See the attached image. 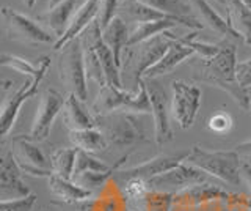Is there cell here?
I'll use <instances>...</instances> for the list:
<instances>
[{"instance_id":"6da1fadb","label":"cell","mask_w":251,"mask_h":211,"mask_svg":"<svg viewBox=\"0 0 251 211\" xmlns=\"http://www.w3.org/2000/svg\"><path fill=\"white\" fill-rule=\"evenodd\" d=\"M235 46L227 40L220 43V51L210 59H198L192 63L193 79L209 84L212 87L226 91L242 109H250V95L245 89H242L235 76Z\"/></svg>"},{"instance_id":"7a4b0ae2","label":"cell","mask_w":251,"mask_h":211,"mask_svg":"<svg viewBox=\"0 0 251 211\" xmlns=\"http://www.w3.org/2000/svg\"><path fill=\"white\" fill-rule=\"evenodd\" d=\"M185 162L201 169L207 175L222 180L229 186H239L242 181V161L240 154L234 150H215L195 145L190 148Z\"/></svg>"},{"instance_id":"3957f363","label":"cell","mask_w":251,"mask_h":211,"mask_svg":"<svg viewBox=\"0 0 251 211\" xmlns=\"http://www.w3.org/2000/svg\"><path fill=\"white\" fill-rule=\"evenodd\" d=\"M91 111L96 117L127 111L138 115L151 114V101L146 90L145 81H141L138 89L127 91L126 89L115 87V85H104L100 87L94 103L91 104Z\"/></svg>"},{"instance_id":"277c9868","label":"cell","mask_w":251,"mask_h":211,"mask_svg":"<svg viewBox=\"0 0 251 211\" xmlns=\"http://www.w3.org/2000/svg\"><path fill=\"white\" fill-rule=\"evenodd\" d=\"M96 126L104 132L108 145L116 148H130L146 144V132L138 114L120 111L96 117Z\"/></svg>"},{"instance_id":"5b68a950","label":"cell","mask_w":251,"mask_h":211,"mask_svg":"<svg viewBox=\"0 0 251 211\" xmlns=\"http://www.w3.org/2000/svg\"><path fill=\"white\" fill-rule=\"evenodd\" d=\"M58 74L60 81L71 95H75L85 103L88 99V87H86V68L80 36L69 41L60 51L58 57Z\"/></svg>"},{"instance_id":"8992f818","label":"cell","mask_w":251,"mask_h":211,"mask_svg":"<svg viewBox=\"0 0 251 211\" xmlns=\"http://www.w3.org/2000/svg\"><path fill=\"white\" fill-rule=\"evenodd\" d=\"M170 46V40L163 33L135 46H129L126 49V57L123 61V68L130 74L135 90L138 89L140 82L143 81V76L149 68H152L159 61L163 54L167 52Z\"/></svg>"},{"instance_id":"52a82bcc","label":"cell","mask_w":251,"mask_h":211,"mask_svg":"<svg viewBox=\"0 0 251 211\" xmlns=\"http://www.w3.org/2000/svg\"><path fill=\"white\" fill-rule=\"evenodd\" d=\"M171 91L173 95L170 111L173 114V119L182 129L192 128L201 106L200 87L185 81H173Z\"/></svg>"},{"instance_id":"ba28073f","label":"cell","mask_w":251,"mask_h":211,"mask_svg":"<svg viewBox=\"0 0 251 211\" xmlns=\"http://www.w3.org/2000/svg\"><path fill=\"white\" fill-rule=\"evenodd\" d=\"M2 18L10 40L27 44L55 46V43H57V40H53V35H50L44 27H41L33 19L27 18L25 14L10 8V6H3L2 8Z\"/></svg>"},{"instance_id":"9c48e42d","label":"cell","mask_w":251,"mask_h":211,"mask_svg":"<svg viewBox=\"0 0 251 211\" xmlns=\"http://www.w3.org/2000/svg\"><path fill=\"white\" fill-rule=\"evenodd\" d=\"M11 153L22 174L30 177L49 178L52 175L50 159L28 136H16L11 142Z\"/></svg>"},{"instance_id":"30bf717a","label":"cell","mask_w":251,"mask_h":211,"mask_svg":"<svg viewBox=\"0 0 251 211\" xmlns=\"http://www.w3.org/2000/svg\"><path fill=\"white\" fill-rule=\"evenodd\" d=\"M146 183L149 189L177 194L190 186L207 183V174L184 161V162H180L177 167L165 172V174L155 178L148 180Z\"/></svg>"},{"instance_id":"8fae6325","label":"cell","mask_w":251,"mask_h":211,"mask_svg":"<svg viewBox=\"0 0 251 211\" xmlns=\"http://www.w3.org/2000/svg\"><path fill=\"white\" fill-rule=\"evenodd\" d=\"M65 99L63 95L55 89H47L39 99V104L36 109L33 123L28 132V137L35 142H43L50 134L52 124L55 119L61 114V109L65 106Z\"/></svg>"},{"instance_id":"7c38bea8","label":"cell","mask_w":251,"mask_h":211,"mask_svg":"<svg viewBox=\"0 0 251 211\" xmlns=\"http://www.w3.org/2000/svg\"><path fill=\"white\" fill-rule=\"evenodd\" d=\"M188 153H190V148H185V150H180L177 153H162L157 154L154 158L148 159L141 164H137V166H132L127 169H121L116 172V177L121 180H129V178H140V180H148L155 178L165 172H168L171 169L177 167L180 162H184L187 159Z\"/></svg>"},{"instance_id":"4fadbf2b","label":"cell","mask_w":251,"mask_h":211,"mask_svg":"<svg viewBox=\"0 0 251 211\" xmlns=\"http://www.w3.org/2000/svg\"><path fill=\"white\" fill-rule=\"evenodd\" d=\"M149 101H151V114L154 119V139L159 147H163L173 140V129L168 119V101L165 90L157 79H143Z\"/></svg>"},{"instance_id":"5bb4252c","label":"cell","mask_w":251,"mask_h":211,"mask_svg":"<svg viewBox=\"0 0 251 211\" xmlns=\"http://www.w3.org/2000/svg\"><path fill=\"white\" fill-rule=\"evenodd\" d=\"M44 76L46 74L33 77V79H28L25 84H22L18 90L11 91L10 95L3 99L2 109H0V136H2V139H5L8 134H10V131L13 129L16 120H18V115H19L22 104L38 93L39 84L43 82Z\"/></svg>"},{"instance_id":"9a60e30c","label":"cell","mask_w":251,"mask_h":211,"mask_svg":"<svg viewBox=\"0 0 251 211\" xmlns=\"http://www.w3.org/2000/svg\"><path fill=\"white\" fill-rule=\"evenodd\" d=\"M80 40L86 44H90L94 49V52H96V56L102 65V69H104L107 84L124 89L123 81H121V74H120V66L116 65L112 49L108 48L107 43L104 41V38H102V30L96 21H94L93 24L80 35Z\"/></svg>"},{"instance_id":"2e32d148","label":"cell","mask_w":251,"mask_h":211,"mask_svg":"<svg viewBox=\"0 0 251 211\" xmlns=\"http://www.w3.org/2000/svg\"><path fill=\"white\" fill-rule=\"evenodd\" d=\"M30 194L11 150H6L0 158V200L22 199Z\"/></svg>"},{"instance_id":"e0dca14e","label":"cell","mask_w":251,"mask_h":211,"mask_svg":"<svg viewBox=\"0 0 251 211\" xmlns=\"http://www.w3.org/2000/svg\"><path fill=\"white\" fill-rule=\"evenodd\" d=\"M118 11H120L123 19L126 18V21H130V22H133V24H137V22H151V21L170 19V21H177L180 26L190 27L195 30H200L204 27L201 22L195 18L173 16V14H167V13H162L159 10H154V8H151V6L138 2V0H124V2L120 3V10Z\"/></svg>"},{"instance_id":"ac0fdd59","label":"cell","mask_w":251,"mask_h":211,"mask_svg":"<svg viewBox=\"0 0 251 211\" xmlns=\"http://www.w3.org/2000/svg\"><path fill=\"white\" fill-rule=\"evenodd\" d=\"M163 35L170 40L168 49L163 54V57L157 61L152 68H149L145 73L143 79H157V77H160V76L170 74L177 65H180L184 60H187L188 57H192L195 54V51L192 48L185 46L176 35H173L170 30L163 32Z\"/></svg>"},{"instance_id":"d6986e66","label":"cell","mask_w":251,"mask_h":211,"mask_svg":"<svg viewBox=\"0 0 251 211\" xmlns=\"http://www.w3.org/2000/svg\"><path fill=\"white\" fill-rule=\"evenodd\" d=\"M232 195L225 191L223 187L218 184H210L201 183L187 187V189L175 194V203L176 207H195L198 208L200 205L206 202H214V200H229Z\"/></svg>"},{"instance_id":"ffe728a7","label":"cell","mask_w":251,"mask_h":211,"mask_svg":"<svg viewBox=\"0 0 251 211\" xmlns=\"http://www.w3.org/2000/svg\"><path fill=\"white\" fill-rule=\"evenodd\" d=\"M98 11H99V0H85V2L78 6V10L74 13L68 30L65 32V35L55 43L53 49L61 51L69 41H73V40H75V38L80 36L85 30L88 29L94 21H96Z\"/></svg>"},{"instance_id":"44dd1931","label":"cell","mask_w":251,"mask_h":211,"mask_svg":"<svg viewBox=\"0 0 251 211\" xmlns=\"http://www.w3.org/2000/svg\"><path fill=\"white\" fill-rule=\"evenodd\" d=\"M187 2L190 5L192 13H196V19H198L202 26H207L210 30H214L217 35L225 36L226 40L227 38L240 40V36L229 27L227 21L220 16L207 0H187Z\"/></svg>"},{"instance_id":"7402d4cb","label":"cell","mask_w":251,"mask_h":211,"mask_svg":"<svg viewBox=\"0 0 251 211\" xmlns=\"http://www.w3.org/2000/svg\"><path fill=\"white\" fill-rule=\"evenodd\" d=\"M74 6H75V0H63L61 3L50 6V10L47 13L39 14L38 21L43 22V26L46 27L47 32L52 33L58 41L60 38L65 35V32L71 24V19L74 16L73 14Z\"/></svg>"},{"instance_id":"603a6c76","label":"cell","mask_w":251,"mask_h":211,"mask_svg":"<svg viewBox=\"0 0 251 211\" xmlns=\"http://www.w3.org/2000/svg\"><path fill=\"white\" fill-rule=\"evenodd\" d=\"M61 121L69 131L96 128V119H93L83 109L82 101L71 93L66 96L65 106L61 109Z\"/></svg>"},{"instance_id":"cb8c5ba5","label":"cell","mask_w":251,"mask_h":211,"mask_svg":"<svg viewBox=\"0 0 251 211\" xmlns=\"http://www.w3.org/2000/svg\"><path fill=\"white\" fill-rule=\"evenodd\" d=\"M226 21L240 40L251 46V11L243 0H226Z\"/></svg>"},{"instance_id":"d4e9b609","label":"cell","mask_w":251,"mask_h":211,"mask_svg":"<svg viewBox=\"0 0 251 211\" xmlns=\"http://www.w3.org/2000/svg\"><path fill=\"white\" fill-rule=\"evenodd\" d=\"M102 38H104L108 48L112 49L116 65L123 68V54L129 46V27L124 19L121 16H115L107 29L102 30Z\"/></svg>"},{"instance_id":"484cf974","label":"cell","mask_w":251,"mask_h":211,"mask_svg":"<svg viewBox=\"0 0 251 211\" xmlns=\"http://www.w3.org/2000/svg\"><path fill=\"white\" fill-rule=\"evenodd\" d=\"M49 181V189L55 195V197L61 199L65 203H78V202H86L91 195L93 191L86 189V187L77 184L73 180L61 178L58 175H50L47 178Z\"/></svg>"},{"instance_id":"4316f807","label":"cell","mask_w":251,"mask_h":211,"mask_svg":"<svg viewBox=\"0 0 251 211\" xmlns=\"http://www.w3.org/2000/svg\"><path fill=\"white\" fill-rule=\"evenodd\" d=\"M69 140L75 148L86 153L96 154L108 148V140L98 126L80 131H69Z\"/></svg>"},{"instance_id":"83f0119b","label":"cell","mask_w":251,"mask_h":211,"mask_svg":"<svg viewBox=\"0 0 251 211\" xmlns=\"http://www.w3.org/2000/svg\"><path fill=\"white\" fill-rule=\"evenodd\" d=\"M0 65L5 68H11L21 74H25L28 79H33V77H38L47 73V69H49V65H50V57L43 56L36 61H30L25 59H21L18 56H11V54H2Z\"/></svg>"},{"instance_id":"f1b7e54d","label":"cell","mask_w":251,"mask_h":211,"mask_svg":"<svg viewBox=\"0 0 251 211\" xmlns=\"http://www.w3.org/2000/svg\"><path fill=\"white\" fill-rule=\"evenodd\" d=\"M180 26L177 21H151V22H137L129 27V46H135L138 43H143L151 40V38L162 35L167 30H171ZM127 46V48H129Z\"/></svg>"},{"instance_id":"f546056e","label":"cell","mask_w":251,"mask_h":211,"mask_svg":"<svg viewBox=\"0 0 251 211\" xmlns=\"http://www.w3.org/2000/svg\"><path fill=\"white\" fill-rule=\"evenodd\" d=\"M77 158V148H58L50 154L52 174L61 178L73 180Z\"/></svg>"},{"instance_id":"4dcf8cb0","label":"cell","mask_w":251,"mask_h":211,"mask_svg":"<svg viewBox=\"0 0 251 211\" xmlns=\"http://www.w3.org/2000/svg\"><path fill=\"white\" fill-rule=\"evenodd\" d=\"M138 2L151 6L154 10H159L167 14H173V16H177V18H195L190 5L185 3L184 0H138Z\"/></svg>"},{"instance_id":"1f68e13d","label":"cell","mask_w":251,"mask_h":211,"mask_svg":"<svg viewBox=\"0 0 251 211\" xmlns=\"http://www.w3.org/2000/svg\"><path fill=\"white\" fill-rule=\"evenodd\" d=\"M141 211H171L175 203V194L149 189L143 200L138 202Z\"/></svg>"},{"instance_id":"d6a6232c","label":"cell","mask_w":251,"mask_h":211,"mask_svg":"<svg viewBox=\"0 0 251 211\" xmlns=\"http://www.w3.org/2000/svg\"><path fill=\"white\" fill-rule=\"evenodd\" d=\"M82 48H83L86 76H88V79L96 82L99 87H104V85L107 84V81H105L104 69H102V65H100V61H99V59L96 56V52H94V49L91 48L90 44H86L83 41H82Z\"/></svg>"},{"instance_id":"836d02e7","label":"cell","mask_w":251,"mask_h":211,"mask_svg":"<svg viewBox=\"0 0 251 211\" xmlns=\"http://www.w3.org/2000/svg\"><path fill=\"white\" fill-rule=\"evenodd\" d=\"M121 0H99V11L96 22L99 24L100 30H105L107 26L112 22V19L116 16V11L120 10Z\"/></svg>"},{"instance_id":"e575fe53","label":"cell","mask_w":251,"mask_h":211,"mask_svg":"<svg viewBox=\"0 0 251 211\" xmlns=\"http://www.w3.org/2000/svg\"><path fill=\"white\" fill-rule=\"evenodd\" d=\"M149 187L145 180L140 178H129L124 183V194L126 197L130 199L132 202H141L143 197L148 194Z\"/></svg>"},{"instance_id":"d590c367","label":"cell","mask_w":251,"mask_h":211,"mask_svg":"<svg viewBox=\"0 0 251 211\" xmlns=\"http://www.w3.org/2000/svg\"><path fill=\"white\" fill-rule=\"evenodd\" d=\"M36 195L30 194L27 197L14 200H0V211H33Z\"/></svg>"},{"instance_id":"8d00e7d4","label":"cell","mask_w":251,"mask_h":211,"mask_svg":"<svg viewBox=\"0 0 251 211\" xmlns=\"http://www.w3.org/2000/svg\"><path fill=\"white\" fill-rule=\"evenodd\" d=\"M207 126L210 131L217 132V134H223V132H227L232 126V119L229 114L226 112H217L209 119Z\"/></svg>"},{"instance_id":"74e56055","label":"cell","mask_w":251,"mask_h":211,"mask_svg":"<svg viewBox=\"0 0 251 211\" xmlns=\"http://www.w3.org/2000/svg\"><path fill=\"white\" fill-rule=\"evenodd\" d=\"M235 76H237V82L242 89H248L251 85V57L247 60L237 61L235 66Z\"/></svg>"},{"instance_id":"f35d334b","label":"cell","mask_w":251,"mask_h":211,"mask_svg":"<svg viewBox=\"0 0 251 211\" xmlns=\"http://www.w3.org/2000/svg\"><path fill=\"white\" fill-rule=\"evenodd\" d=\"M234 151H237L239 154H245V156H251V139L243 140V142L237 144L232 147Z\"/></svg>"},{"instance_id":"ab89813d","label":"cell","mask_w":251,"mask_h":211,"mask_svg":"<svg viewBox=\"0 0 251 211\" xmlns=\"http://www.w3.org/2000/svg\"><path fill=\"white\" fill-rule=\"evenodd\" d=\"M242 180L248 186V189L251 192V162H243L242 164Z\"/></svg>"},{"instance_id":"60d3db41","label":"cell","mask_w":251,"mask_h":211,"mask_svg":"<svg viewBox=\"0 0 251 211\" xmlns=\"http://www.w3.org/2000/svg\"><path fill=\"white\" fill-rule=\"evenodd\" d=\"M212 3H214L217 8H225L226 10V0H210Z\"/></svg>"},{"instance_id":"b9f144b4","label":"cell","mask_w":251,"mask_h":211,"mask_svg":"<svg viewBox=\"0 0 251 211\" xmlns=\"http://www.w3.org/2000/svg\"><path fill=\"white\" fill-rule=\"evenodd\" d=\"M22 3H24V6H25V8L31 10V8H33V6H35L36 0H22Z\"/></svg>"},{"instance_id":"7bdbcfd3","label":"cell","mask_w":251,"mask_h":211,"mask_svg":"<svg viewBox=\"0 0 251 211\" xmlns=\"http://www.w3.org/2000/svg\"><path fill=\"white\" fill-rule=\"evenodd\" d=\"M242 202H243V205H245V207L251 211V197H243Z\"/></svg>"},{"instance_id":"ee69618b","label":"cell","mask_w":251,"mask_h":211,"mask_svg":"<svg viewBox=\"0 0 251 211\" xmlns=\"http://www.w3.org/2000/svg\"><path fill=\"white\" fill-rule=\"evenodd\" d=\"M63 0H49V5L50 6H55V5H58V3H61Z\"/></svg>"},{"instance_id":"f6af8a7d","label":"cell","mask_w":251,"mask_h":211,"mask_svg":"<svg viewBox=\"0 0 251 211\" xmlns=\"http://www.w3.org/2000/svg\"><path fill=\"white\" fill-rule=\"evenodd\" d=\"M243 2H245V5L248 6V10L251 11V0H243Z\"/></svg>"},{"instance_id":"bcb514c9","label":"cell","mask_w":251,"mask_h":211,"mask_svg":"<svg viewBox=\"0 0 251 211\" xmlns=\"http://www.w3.org/2000/svg\"><path fill=\"white\" fill-rule=\"evenodd\" d=\"M248 111H250V112H251V103H250V109H248Z\"/></svg>"},{"instance_id":"7dc6e473","label":"cell","mask_w":251,"mask_h":211,"mask_svg":"<svg viewBox=\"0 0 251 211\" xmlns=\"http://www.w3.org/2000/svg\"><path fill=\"white\" fill-rule=\"evenodd\" d=\"M121 2H124V0H121Z\"/></svg>"}]
</instances>
